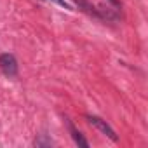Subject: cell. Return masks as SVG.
<instances>
[{
    "instance_id": "obj_4",
    "label": "cell",
    "mask_w": 148,
    "mask_h": 148,
    "mask_svg": "<svg viewBox=\"0 0 148 148\" xmlns=\"http://www.w3.org/2000/svg\"><path fill=\"white\" fill-rule=\"evenodd\" d=\"M68 127H70V132H71V138L73 139H75V143L79 145V146H84V148H89V143H87V139L75 129V127H73V124L71 122H68Z\"/></svg>"
},
{
    "instance_id": "obj_3",
    "label": "cell",
    "mask_w": 148,
    "mask_h": 148,
    "mask_svg": "<svg viewBox=\"0 0 148 148\" xmlns=\"http://www.w3.org/2000/svg\"><path fill=\"white\" fill-rule=\"evenodd\" d=\"M71 2H75V4L79 5V9H82L84 12H87V14H91V16H94V18H101L99 11L89 2V0H71Z\"/></svg>"
},
{
    "instance_id": "obj_2",
    "label": "cell",
    "mask_w": 148,
    "mask_h": 148,
    "mask_svg": "<svg viewBox=\"0 0 148 148\" xmlns=\"http://www.w3.org/2000/svg\"><path fill=\"white\" fill-rule=\"evenodd\" d=\"M87 122L91 124V125H94L98 131H101L105 136H108L112 141H119V136L115 134V131L103 120V119H99V117H94V115H87Z\"/></svg>"
},
{
    "instance_id": "obj_6",
    "label": "cell",
    "mask_w": 148,
    "mask_h": 148,
    "mask_svg": "<svg viewBox=\"0 0 148 148\" xmlns=\"http://www.w3.org/2000/svg\"><path fill=\"white\" fill-rule=\"evenodd\" d=\"M110 2H112V4H115V5H117V4H119V2H117V0H110Z\"/></svg>"
},
{
    "instance_id": "obj_1",
    "label": "cell",
    "mask_w": 148,
    "mask_h": 148,
    "mask_svg": "<svg viewBox=\"0 0 148 148\" xmlns=\"http://www.w3.org/2000/svg\"><path fill=\"white\" fill-rule=\"evenodd\" d=\"M0 70L9 77H16L18 75V61H16V58L12 54H9V52L0 54Z\"/></svg>"
},
{
    "instance_id": "obj_5",
    "label": "cell",
    "mask_w": 148,
    "mask_h": 148,
    "mask_svg": "<svg viewBox=\"0 0 148 148\" xmlns=\"http://www.w3.org/2000/svg\"><path fill=\"white\" fill-rule=\"evenodd\" d=\"M52 2H56V4H59V5H61V7H64V9H71V7H70V5H68L66 2H64V0H52Z\"/></svg>"
}]
</instances>
